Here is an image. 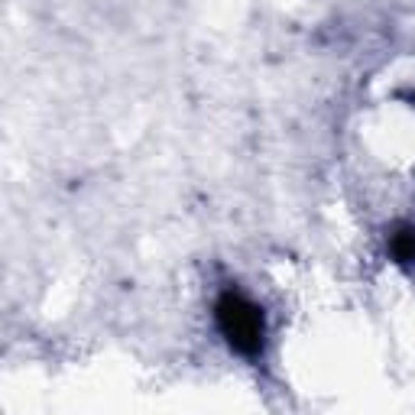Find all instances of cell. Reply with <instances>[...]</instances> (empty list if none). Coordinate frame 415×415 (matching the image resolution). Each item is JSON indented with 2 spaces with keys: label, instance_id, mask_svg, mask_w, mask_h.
Listing matches in <instances>:
<instances>
[{
  "label": "cell",
  "instance_id": "cell-2",
  "mask_svg": "<svg viewBox=\"0 0 415 415\" xmlns=\"http://www.w3.org/2000/svg\"><path fill=\"white\" fill-rule=\"evenodd\" d=\"M393 254L399 256V260H415V234H412V231L396 234V240H393Z\"/></svg>",
  "mask_w": 415,
  "mask_h": 415
},
{
  "label": "cell",
  "instance_id": "cell-1",
  "mask_svg": "<svg viewBox=\"0 0 415 415\" xmlns=\"http://www.w3.org/2000/svg\"><path fill=\"white\" fill-rule=\"evenodd\" d=\"M218 328L234 351L256 354L263 347V315L256 305H250L244 296H221L218 302Z\"/></svg>",
  "mask_w": 415,
  "mask_h": 415
}]
</instances>
